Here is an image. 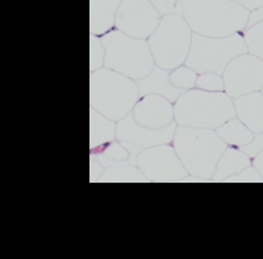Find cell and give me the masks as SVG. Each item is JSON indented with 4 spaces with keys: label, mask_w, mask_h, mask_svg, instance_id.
Wrapping results in <instances>:
<instances>
[{
    "label": "cell",
    "mask_w": 263,
    "mask_h": 259,
    "mask_svg": "<svg viewBox=\"0 0 263 259\" xmlns=\"http://www.w3.org/2000/svg\"><path fill=\"white\" fill-rule=\"evenodd\" d=\"M182 16L194 33L227 37L242 33L250 11L230 0H179Z\"/></svg>",
    "instance_id": "1"
},
{
    "label": "cell",
    "mask_w": 263,
    "mask_h": 259,
    "mask_svg": "<svg viewBox=\"0 0 263 259\" xmlns=\"http://www.w3.org/2000/svg\"><path fill=\"white\" fill-rule=\"evenodd\" d=\"M173 146L191 176L211 182L216 166L228 147L213 129L178 125Z\"/></svg>",
    "instance_id": "2"
},
{
    "label": "cell",
    "mask_w": 263,
    "mask_h": 259,
    "mask_svg": "<svg viewBox=\"0 0 263 259\" xmlns=\"http://www.w3.org/2000/svg\"><path fill=\"white\" fill-rule=\"evenodd\" d=\"M175 122L191 128L216 129L236 117L233 99L225 91H204L191 88L174 103Z\"/></svg>",
    "instance_id": "3"
},
{
    "label": "cell",
    "mask_w": 263,
    "mask_h": 259,
    "mask_svg": "<svg viewBox=\"0 0 263 259\" xmlns=\"http://www.w3.org/2000/svg\"><path fill=\"white\" fill-rule=\"evenodd\" d=\"M140 98L135 79L108 67L90 72V107L104 116L120 121L130 114Z\"/></svg>",
    "instance_id": "4"
},
{
    "label": "cell",
    "mask_w": 263,
    "mask_h": 259,
    "mask_svg": "<svg viewBox=\"0 0 263 259\" xmlns=\"http://www.w3.org/2000/svg\"><path fill=\"white\" fill-rule=\"evenodd\" d=\"M100 37L105 48L104 67L135 81L147 77L156 67L147 40L128 36L116 28Z\"/></svg>",
    "instance_id": "5"
},
{
    "label": "cell",
    "mask_w": 263,
    "mask_h": 259,
    "mask_svg": "<svg viewBox=\"0 0 263 259\" xmlns=\"http://www.w3.org/2000/svg\"><path fill=\"white\" fill-rule=\"evenodd\" d=\"M192 29L182 15L162 16L158 27L147 39L157 66L174 70L184 65L192 42Z\"/></svg>",
    "instance_id": "6"
},
{
    "label": "cell",
    "mask_w": 263,
    "mask_h": 259,
    "mask_svg": "<svg viewBox=\"0 0 263 259\" xmlns=\"http://www.w3.org/2000/svg\"><path fill=\"white\" fill-rule=\"evenodd\" d=\"M245 53H249V50L242 33L227 37H210L194 33L184 65L199 74L217 72L222 75L230 61Z\"/></svg>",
    "instance_id": "7"
},
{
    "label": "cell",
    "mask_w": 263,
    "mask_h": 259,
    "mask_svg": "<svg viewBox=\"0 0 263 259\" xmlns=\"http://www.w3.org/2000/svg\"><path fill=\"white\" fill-rule=\"evenodd\" d=\"M136 166L146 176L147 182L179 183L184 182L190 175L173 143H162L144 149L137 155Z\"/></svg>",
    "instance_id": "8"
},
{
    "label": "cell",
    "mask_w": 263,
    "mask_h": 259,
    "mask_svg": "<svg viewBox=\"0 0 263 259\" xmlns=\"http://www.w3.org/2000/svg\"><path fill=\"white\" fill-rule=\"evenodd\" d=\"M225 92L232 99L262 91L263 60L250 53L241 54L230 61L224 74Z\"/></svg>",
    "instance_id": "9"
},
{
    "label": "cell",
    "mask_w": 263,
    "mask_h": 259,
    "mask_svg": "<svg viewBox=\"0 0 263 259\" xmlns=\"http://www.w3.org/2000/svg\"><path fill=\"white\" fill-rule=\"evenodd\" d=\"M159 21L161 15L149 0H123L117 9L115 28L128 36L147 40Z\"/></svg>",
    "instance_id": "10"
},
{
    "label": "cell",
    "mask_w": 263,
    "mask_h": 259,
    "mask_svg": "<svg viewBox=\"0 0 263 259\" xmlns=\"http://www.w3.org/2000/svg\"><path fill=\"white\" fill-rule=\"evenodd\" d=\"M177 126L178 124L174 121L173 124L164 126V128H147V126L138 124L130 112L128 116L117 121V140L136 143V145H140L146 149L152 146L173 142Z\"/></svg>",
    "instance_id": "11"
},
{
    "label": "cell",
    "mask_w": 263,
    "mask_h": 259,
    "mask_svg": "<svg viewBox=\"0 0 263 259\" xmlns=\"http://www.w3.org/2000/svg\"><path fill=\"white\" fill-rule=\"evenodd\" d=\"M132 114L138 124L152 129L164 128L175 121L174 103L157 94L141 96Z\"/></svg>",
    "instance_id": "12"
},
{
    "label": "cell",
    "mask_w": 263,
    "mask_h": 259,
    "mask_svg": "<svg viewBox=\"0 0 263 259\" xmlns=\"http://www.w3.org/2000/svg\"><path fill=\"white\" fill-rule=\"evenodd\" d=\"M236 116L254 133H263V94L262 91L246 94L233 99Z\"/></svg>",
    "instance_id": "13"
},
{
    "label": "cell",
    "mask_w": 263,
    "mask_h": 259,
    "mask_svg": "<svg viewBox=\"0 0 263 259\" xmlns=\"http://www.w3.org/2000/svg\"><path fill=\"white\" fill-rule=\"evenodd\" d=\"M170 71L171 70L162 69L156 65L154 70L147 77L136 81L140 87V95L145 96L149 95V94H157V95L164 96L170 101L175 103L177 99L183 92H185V89L178 88V87L171 84Z\"/></svg>",
    "instance_id": "14"
},
{
    "label": "cell",
    "mask_w": 263,
    "mask_h": 259,
    "mask_svg": "<svg viewBox=\"0 0 263 259\" xmlns=\"http://www.w3.org/2000/svg\"><path fill=\"white\" fill-rule=\"evenodd\" d=\"M123 0H90V34L103 36L115 28Z\"/></svg>",
    "instance_id": "15"
},
{
    "label": "cell",
    "mask_w": 263,
    "mask_h": 259,
    "mask_svg": "<svg viewBox=\"0 0 263 259\" xmlns=\"http://www.w3.org/2000/svg\"><path fill=\"white\" fill-rule=\"evenodd\" d=\"M251 164H253V159L245 152L236 146H228L216 166L211 182H227L230 176L241 173Z\"/></svg>",
    "instance_id": "16"
},
{
    "label": "cell",
    "mask_w": 263,
    "mask_h": 259,
    "mask_svg": "<svg viewBox=\"0 0 263 259\" xmlns=\"http://www.w3.org/2000/svg\"><path fill=\"white\" fill-rule=\"evenodd\" d=\"M117 121L100 114L99 110L90 109V150L111 142L117 138Z\"/></svg>",
    "instance_id": "17"
},
{
    "label": "cell",
    "mask_w": 263,
    "mask_h": 259,
    "mask_svg": "<svg viewBox=\"0 0 263 259\" xmlns=\"http://www.w3.org/2000/svg\"><path fill=\"white\" fill-rule=\"evenodd\" d=\"M90 153L104 167L114 166V164L121 163V162H130V163L136 164V159H137L132 157L124 143L117 138L111 142L99 146L96 149H91Z\"/></svg>",
    "instance_id": "18"
},
{
    "label": "cell",
    "mask_w": 263,
    "mask_h": 259,
    "mask_svg": "<svg viewBox=\"0 0 263 259\" xmlns=\"http://www.w3.org/2000/svg\"><path fill=\"white\" fill-rule=\"evenodd\" d=\"M216 133L222 138V141L228 146H236V147H241V146L250 143L255 134L237 116L228 120L221 126H218L216 129Z\"/></svg>",
    "instance_id": "19"
},
{
    "label": "cell",
    "mask_w": 263,
    "mask_h": 259,
    "mask_svg": "<svg viewBox=\"0 0 263 259\" xmlns=\"http://www.w3.org/2000/svg\"><path fill=\"white\" fill-rule=\"evenodd\" d=\"M99 182L108 183H145L147 182L146 176L136 164L130 162H121L114 166L105 167Z\"/></svg>",
    "instance_id": "20"
},
{
    "label": "cell",
    "mask_w": 263,
    "mask_h": 259,
    "mask_svg": "<svg viewBox=\"0 0 263 259\" xmlns=\"http://www.w3.org/2000/svg\"><path fill=\"white\" fill-rule=\"evenodd\" d=\"M249 53L263 60V21L246 27L242 32Z\"/></svg>",
    "instance_id": "21"
},
{
    "label": "cell",
    "mask_w": 263,
    "mask_h": 259,
    "mask_svg": "<svg viewBox=\"0 0 263 259\" xmlns=\"http://www.w3.org/2000/svg\"><path fill=\"white\" fill-rule=\"evenodd\" d=\"M199 72L189 67L187 65H182L177 69L170 71V82L173 86L182 89H191L196 87V81Z\"/></svg>",
    "instance_id": "22"
},
{
    "label": "cell",
    "mask_w": 263,
    "mask_h": 259,
    "mask_svg": "<svg viewBox=\"0 0 263 259\" xmlns=\"http://www.w3.org/2000/svg\"><path fill=\"white\" fill-rule=\"evenodd\" d=\"M105 48L102 37L90 34V72L104 67Z\"/></svg>",
    "instance_id": "23"
},
{
    "label": "cell",
    "mask_w": 263,
    "mask_h": 259,
    "mask_svg": "<svg viewBox=\"0 0 263 259\" xmlns=\"http://www.w3.org/2000/svg\"><path fill=\"white\" fill-rule=\"evenodd\" d=\"M196 88L204 91H225L224 78L217 72H201L197 75Z\"/></svg>",
    "instance_id": "24"
},
{
    "label": "cell",
    "mask_w": 263,
    "mask_h": 259,
    "mask_svg": "<svg viewBox=\"0 0 263 259\" xmlns=\"http://www.w3.org/2000/svg\"><path fill=\"white\" fill-rule=\"evenodd\" d=\"M228 183H263V178L253 164L246 167L245 170L236 175L230 176L227 180Z\"/></svg>",
    "instance_id": "25"
},
{
    "label": "cell",
    "mask_w": 263,
    "mask_h": 259,
    "mask_svg": "<svg viewBox=\"0 0 263 259\" xmlns=\"http://www.w3.org/2000/svg\"><path fill=\"white\" fill-rule=\"evenodd\" d=\"M149 2L158 11L161 17L171 15V13L182 15V7H180L179 0H149Z\"/></svg>",
    "instance_id": "26"
},
{
    "label": "cell",
    "mask_w": 263,
    "mask_h": 259,
    "mask_svg": "<svg viewBox=\"0 0 263 259\" xmlns=\"http://www.w3.org/2000/svg\"><path fill=\"white\" fill-rule=\"evenodd\" d=\"M239 149L242 150V152H245L251 159L254 158V157H257V155L263 150V133H255L253 141H251L250 143H248V145L241 146Z\"/></svg>",
    "instance_id": "27"
},
{
    "label": "cell",
    "mask_w": 263,
    "mask_h": 259,
    "mask_svg": "<svg viewBox=\"0 0 263 259\" xmlns=\"http://www.w3.org/2000/svg\"><path fill=\"white\" fill-rule=\"evenodd\" d=\"M91 158V166H90V182L93 183V182H99V179H100V176H102L103 171H104L105 167L103 166L100 162L98 161V159L95 158V157H92V155H90Z\"/></svg>",
    "instance_id": "28"
},
{
    "label": "cell",
    "mask_w": 263,
    "mask_h": 259,
    "mask_svg": "<svg viewBox=\"0 0 263 259\" xmlns=\"http://www.w3.org/2000/svg\"><path fill=\"white\" fill-rule=\"evenodd\" d=\"M260 21H263V6L259 7V8L250 11V16H249V21H248V27L258 24V23H260Z\"/></svg>",
    "instance_id": "29"
},
{
    "label": "cell",
    "mask_w": 263,
    "mask_h": 259,
    "mask_svg": "<svg viewBox=\"0 0 263 259\" xmlns=\"http://www.w3.org/2000/svg\"><path fill=\"white\" fill-rule=\"evenodd\" d=\"M230 2L241 4L242 7L248 8L249 11H253V9H257L263 6V0H230Z\"/></svg>",
    "instance_id": "30"
},
{
    "label": "cell",
    "mask_w": 263,
    "mask_h": 259,
    "mask_svg": "<svg viewBox=\"0 0 263 259\" xmlns=\"http://www.w3.org/2000/svg\"><path fill=\"white\" fill-rule=\"evenodd\" d=\"M253 166L257 169L258 173H259L260 176L263 178V150L257 155V157L253 158Z\"/></svg>",
    "instance_id": "31"
},
{
    "label": "cell",
    "mask_w": 263,
    "mask_h": 259,
    "mask_svg": "<svg viewBox=\"0 0 263 259\" xmlns=\"http://www.w3.org/2000/svg\"><path fill=\"white\" fill-rule=\"evenodd\" d=\"M262 94H263V88H262Z\"/></svg>",
    "instance_id": "32"
}]
</instances>
